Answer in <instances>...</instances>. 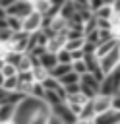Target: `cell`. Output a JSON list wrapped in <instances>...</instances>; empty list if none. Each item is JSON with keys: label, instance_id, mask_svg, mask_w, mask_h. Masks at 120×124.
Segmentation results:
<instances>
[{"label": "cell", "instance_id": "cell-48", "mask_svg": "<svg viewBox=\"0 0 120 124\" xmlns=\"http://www.w3.org/2000/svg\"><path fill=\"white\" fill-rule=\"evenodd\" d=\"M2 83H4V76H2V72H0V87H2Z\"/></svg>", "mask_w": 120, "mask_h": 124}, {"label": "cell", "instance_id": "cell-12", "mask_svg": "<svg viewBox=\"0 0 120 124\" xmlns=\"http://www.w3.org/2000/svg\"><path fill=\"white\" fill-rule=\"evenodd\" d=\"M116 46H118V39L106 41V43H103V45H99V46H97V52H95V54H97L99 58H103V56H106L108 52H112Z\"/></svg>", "mask_w": 120, "mask_h": 124}, {"label": "cell", "instance_id": "cell-40", "mask_svg": "<svg viewBox=\"0 0 120 124\" xmlns=\"http://www.w3.org/2000/svg\"><path fill=\"white\" fill-rule=\"evenodd\" d=\"M46 124H64V122H62V120H60V118H58L54 112H50V114H48V120H46Z\"/></svg>", "mask_w": 120, "mask_h": 124}, {"label": "cell", "instance_id": "cell-1", "mask_svg": "<svg viewBox=\"0 0 120 124\" xmlns=\"http://www.w3.org/2000/svg\"><path fill=\"white\" fill-rule=\"evenodd\" d=\"M99 93H103V95H118L120 93V66L114 72L105 76V79L101 81V91Z\"/></svg>", "mask_w": 120, "mask_h": 124}, {"label": "cell", "instance_id": "cell-42", "mask_svg": "<svg viewBox=\"0 0 120 124\" xmlns=\"http://www.w3.org/2000/svg\"><path fill=\"white\" fill-rule=\"evenodd\" d=\"M66 2H68V0H50V6H52V8H58V10H60V8H62V6L66 4Z\"/></svg>", "mask_w": 120, "mask_h": 124}, {"label": "cell", "instance_id": "cell-15", "mask_svg": "<svg viewBox=\"0 0 120 124\" xmlns=\"http://www.w3.org/2000/svg\"><path fill=\"white\" fill-rule=\"evenodd\" d=\"M79 81H81V76H79L77 72H74V70L60 78V83H62L64 87H66V85H72V83H79Z\"/></svg>", "mask_w": 120, "mask_h": 124}, {"label": "cell", "instance_id": "cell-24", "mask_svg": "<svg viewBox=\"0 0 120 124\" xmlns=\"http://www.w3.org/2000/svg\"><path fill=\"white\" fill-rule=\"evenodd\" d=\"M25 54L27 52H17V50H10L8 52V56H6V62H10V64H14V66H17L23 58H25Z\"/></svg>", "mask_w": 120, "mask_h": 124}, {"label": "cell", "instance_id": "cell-49", "mask_svg": "<svg viewBox=\"0 0 120 124\" xmlns=\"http://www.w3.org/2000/svg\"><path fill=\"white\" fill-rule=\"evenodd\" d=\"M118 50H120V41H118Z\"/></svg>", "mask_w": 120, "mask_h": 124}, {"label": "cell", "instance_id": "cell-4", "mask_svg": "<svg viewBox=\"0 0 120 124\" xmlns=\"http://www.w3.org/2000/svg\"><path fill=\"white\" fill-rule=\"evenodd\" d=\"M99 60H101V68H103V72H105V74L114 72V70L120 66V50H118V46H116L112 52H108L106 56L99 58Z\"/></svg>", "mask_w": 120, "mask_h": 124}, {"label": "cell", "instance_id": "cell-41", "mask_svg": "<svg viewBox=\"0 0 120 124\" xmlns=\"http://www.w3.org/2000/svg\"><path fill=\"white\" fill-rule=\"evenodd\" d=\"M112 108L120 112V93L118 95H112Z\"/></svg>", "mask_w": 120, "mask_h": 124}, {"label": "cell", "instance_id": "cell-29", "mask_svg": "<svg viewBox=\"0 0 120 124\" xmlns=\"http://www.w3.org/2000/svg\"><path fill=\"white\" fill-rule=\"evenodd\" d=\"M31 70H33V60L29 54H25V58L17 64V72H31Z\"/></svg>", "mask_w": 120, "mask_h": 124}, {"label": "cell", "instance_id": "cell-46", "mask_svg": "<svg viewBox=\"0 0 120 124\" xmlns=\"http://www.w3.org/2000/svg\"><path fill=\"white\" fill-rule=\"evenodd\" d=\"M0 17H8V10L0 6Z\"/></svg>", "mask_w": 120, "mask_h": 124}, {"label": "cell", "instance_id": "cell-45", "mask_svg": "<svg viewBox=\"0 0 120 124\" xmlns=\"http://www.w3.org/2000/svg\"><path fill=\"white\" fill-rule=\"evenodd\" d=\"M0 29H10L8 27V17H0Z\"/></svg>", "mask_w": 120, "mask_h": 124}, {"label": "cell", "instance_id": "cell-19", "mask_svg": "<svg viewBox=\"0 0 120 124\" xmlns=\"http://www.w3.org/2000/svg\"><path fill=\"white\" fill-rule=\"evenodd\" d=\"M2 87H4L8 93H12V91H17V87H19V78H17V76H14V78H4V83H2Z\"/></svg>", "mask_w": 120, "mask_h": 124}, {"label": "cell", "instance_id": "cell-16", "mask_svg": "<svg viewBox=\"0 0 120 124\" xmlns=\"http://www.w3.org/2000/svg\"><path fill=\"white\" fill-rule=\"evenodd\" d=\"M45 95H46L45 85H43V83H39V81H35V83L31 85V93H29V97H35V99L45 101Z\"/></svg>", "mask_w": 120, "mask_h": 124}, {"label": "cell", "instance_id": "cell-43", "mask_svg": "<svg viewBox=\"0 0 120 124\" xmlns=\"http://www.w3.org/2000/svg\"><path fill=\"white\" fill-rule=\"evenodd\" d=\"M6 99H8V91H6L4 87H0V105L6 103Z\"/></svg>", "mask_w": 120, "mask_h": 124}, {"label": "cell", "instance_id": "cell-21", "mask_svg": "<svg viewBox=\"0 0 120 124\" xmlns=\"http://www.w3.org/2000/svg\"><path fill=\"white\" fill-rule=\"evenodd\" d=\"M112 14H114V10H112V6H108V4H105L103 8H99V10L95 12V17H97V19H110V17H112Z\"/></svg>", "mask_w": 120, "mask_h": 124}, {"label": "cell", "instance_id": "cell-13", "mask_svg": "<svg viewBox=\"0 0 120 124\" xmlns=\"http://www.w3.org/2000/svg\"><path fill=\"white\" fill-rule=\"evenodd\" d=\"M95 116H97V112H95V108H93V101L89 99V101L83 105V108H81L79 120H95Z\"/></svg>", "mask_w": 120, "mask_h": 124}, {"label": "cell", "instance_id": "cell-23", "mask_svg": "<svg viewBox=\"0 0 120 124\" xmlns=\"http://www.w3.org/2000/svg\"><path fill=\"white\" fill-rule=\"evenodd\" d=\"M8 27H10L14 33H17V31H21V27H23V19L17 17V16H8Z\"/></svg>", "mask_w": 120, "mask_h": 124}, {"label": "cell", "instance_id": "cell-3", "mask_svg": "<svg viewBox=\"0 0 120 124\" xmlns=\"http://www.w3.org/2000/svg\"><path fill=\"white\" fill-rule=\"evenodd\" d=\"M50 112H54L64 124H75V122L79 120V116L74 114L66 103H60V105H56V107H50Z\"/></svg>", "mask_w": 120, "mask_h": 124}, {"label": "cell", "instance_id": "cell-25", "mask_svg": "<svg viewBox=\"0 0 120 124\" xmlns=\"http://www.w3.org/2000/svg\"><path fill=\"white\" fill-rule=\"evenodd\" d=\"M83 45H85V37H81V39H68V41H66V46H64V48H68V50L72 52V50L83 48Z\"/></svg>", "mask_w": 120, "mask_h": 124}, {"label": "cell", "instance_id": "cell-35", "mask_svg": "<svg viewBox=\"0 0 120 124\" xmlns=\"http://www.w3.org/2000/svg\"><path fill=\"white\" fill-rule=\"evenodd\" d=\"M105 6V0H89V10L95 14L99 8H103Z\"/></svg>", "mask_w": 120, "mask_h": 124}, {"label": "cell", "instance_id": "cell-38", "mask_svg": "<svg viewBox=\"0 0 120 124\" xmlns=\"http://www.w3.org/2000/svg\"><path fill=\"white\" fill-rule=\"evenodd\" d=\"M8 52H10V46H8V43H2V41H0V58H4V60H6Z\"/></svg>", "mask_w": 120, "mask_h": 124}, {"label": "cell", "instance_id": "cell-7", "mask_svg": "<svg viewBox=\"0 0 120 124\" xmlns=\"http://www.w3.org/2000/svg\"><path fill=\"white\" fill-rule=\"evenodd\" d=\"M17 110H19L17 105H14V103H2L0 105V122L17 120Z\"/></svg>", "mask_w": 120, "mask_h": 124}, {"label": "cell", "instance_id": "cell-9", "mask_svg": "<svg viewBox=\"0 0 120 124\" xmlns=\"http://www.w3.org/2000/svg\"><path fill=\"white\" fill-rule=\"evenodd\" d=\"M93 124H120V112L110 108V110H106L103 114H97Z\"/></svg>", "mask_w": 120, "mask_h": 124}, {"label": "cell", "instance_id": "cell-30", "mask_svg": "<svg viewBox=\"0 0 120 124\" xmlns=\"http://www.w3.org/2000/svg\"><path fill=\"white\" fill-rule=\"evenodd\" d=\"M56 56H58V62H62V64H72V62H74L72 52H70L68 48H62L60 52H56Z\"/></svg>", "mask_w": 120, "mask_h": 124}, {"label": "cell", "instance_id": "cell-22", "mask_svg": "<svg viewBox=\"0 0 120 124\" xmlns=\"http://www.w3.org/2000/svg\"><path fill=\"white\" fill-rule=\"evenodd\" d=\"M43 85H45V89H46V91H58V89L62 87L60 79H58V78H52V76H48V78L43 81Z\"/></svg>", "mask_w": 120, "mask_h": 124}, {"label": "cell", "instance_id": "cell-6", "mask_svg": "<svg viewBox=\"0 0 120 124\" xmlns=\"http://www.w3.org/2000/svg\"><path fill=\"white\" fill-rule=\"evenodd\" d=\"M91 101H93V108H95V112H97V114H103V112H106V110H110V108H112V95L97 93Z\"/></svg>", "mask_w": 120, "mask_h": 124}, {"label": "cell", "instance_id": "cell-17", "mask_svg": "<svg viewBox=\"0 0 120 124\" xmlns=\"http://www.w3.org/2000/svg\"><path fill=\"white\" fill-rule=\"evenodd\" d=\"M72 70H74V68H72V64H62V62H58V66L50 72V76L60 79L62 76H66V74H68V72H72Z\"/></svg>", "mask_w": 120, "mask_h": 124}, {"label": "cell", "instance_id": "cell-37", "mask_svg": "<svg viewBox=\"0 0 120 124\" xmlns=\"http://www.w3.org/2000/svg\"><path fill=\"white\" fill-rule=\"evenodd\" d=\"M66 105L70 107V110H72L74 114H77V116L81 114V108H83V105H77V103H66Z\"/></svg>", "mask_w": 120, "mask_h": 124}, {"label": "cell", "instance_id": "cell-18", "mask_svg": "<svg viewBox=\"0 0 120 124\" xmlns=\"http://www.w3.org/2000/svg\"><path fill=\"white\" fill-rule=\"evenodd\" d=\"M45 103H46L48 107H56V105L64 103V99L58 95V91H46V95H45Z\"/></svg>", "mask_w": 120, "mask_h": 124}, {"label": "cell", "instance_id": "cell-34", "mask_svg": "<svg viewBox=\"0 0 120 124\" xmlns=\"http://www.w3.org/2000/svg\"><path fill=\"white\" fill-rule=\"evenodd\" d=\"M12 35H14L12 29H0V41H2V43H10Z\"/></svg>", "mask_w": 120, "mask_h": 124}, {"label": "cell", "instance_id": "cell-10", "mask_svg": "<svg viewBox=\"0 0 120 124\" xmlns=\"http://www.w3.org/2000/svg\"><path fill=\"white\" fill-rule=\"evenodd\" d=\"M41 66L43 68H46L48 72H52L56 66H58V56H56V52H45L43 56H41Z\"/></svg>", "mask_w": 120, "mask_h": 124}, {"label": "cell", "instance_id": "cell-36", "mask_svg": "<svg viewBox=\"0 0 120 124\" xmlns=\"http://www.w3.org/2000/svg\"><path fill=\"white\" fill-rule=\"evenodd\" d=\"M72 58H74V62H75V60H83V58H85V50H83V48L72 50Z\"/></svg>", "mask_w": 120, "mask_h": 124}, {"label": "cell", "instance_id": "cell-8", "mask_svg": "<svg viewBox=\"0 0 120 124\" xmlns=\"http://www.w3.org/2000/svg\"><path fill=\"white\" fill-rule=\"evenodd\" d=\"M66 41H68V35H66V33H56L54 37L48 39L46 50H48V52H60V50L66 46Z\"/></svg>", "mask_w": 120, "mask_h": 124}, {"label": "cell", "instance_id": "cell-11", "mask_svg": "<svg viewBox=\"0 0 120 124\" xmlns=\"http://www.w3.org/2000/svg\"><path fill=\"white\" fill-rule=\"evenodd\" d=\"M81 83L83 85H87V87H91L93 91H101V81H99V78L95 76V74H91V72H87V74H83L81 76Z\"/></svg>", "mask_w": 120, "mask_h": 124}, {"label": "cell", "instance_id": "cell-47", "mask_svg": "<svg viewBox=\"0 0 120 124\" xmlns=\"http://www.w3.org/2000/svg\"><path fill=\"white\" fill-rule=\"evenodd\" d=\"M75 124H93V120H77Z\"/></svg>", "mask_w": 120, "mask_h": 124}, {"label": "cell", "instance_id": "cell-31", "mask_svg": "<svg viewBox=\"0 0 120 124\" xmlns=\"http://www.w3.org/2000/svg\"><path fill=\"white\" fill-rule=\"evenodd\" d=\"M72 68H74V72H77L79 76H83V74H87V72H89V68H87V62H85V60H75V62H72Z\"/></svg>", "mask_w": 120, "mask_h": 124}, {"label": "cell", "instance_id": "cell-32", "mask_svg": "<svg viewBox=\"0 0 120 124\" xmlns=\"http://www.w3.org/2000/svg\"><path fill=\"white\" fill-rule=\"evenodd\" d=\"M99 37H101V31H99V29H93V31L85 33V41H87V43H93V45H97V46H99Z\"/></svg>", "mask_w": 120, "mask_h": 124}, {"label": "cell", "instance_id": "cell-14", "mask_svg": "<svg viewBox=\"0 0 120 124\" xmlns=\"http://www.w3.org/2000/svg\"><path fill=\"white\" fill-rule=\"evenodd\" d=\"M75 14H77V8H75V4H74L72 0H68V2H66V4L60 8V16H62V17H66L68 21H70V19H72Z\"/></svg>", "mask_w": 120, "mask_h": 124}, {"label": "cell", "instance_id": "cell-26", "mask_svg": "<svg viewBox=\"0 0 120 124\" xmlns=\"http://www.w3.org/2000/svg\"><path fill=\"white\" fill-rule=\"evenodd\" d=\"M0 72H2L4 78H14V76L19 74V72H17V66H14V64H10V62H4V66L0 68Z\"/></svg>", "mask_w": 120, "mask_h": 124}, {"label": "cell", "instance_id": "cell-2", "mask_svg": "<svg viewBox=\"0 0 120 124\" xmlns=\"http://www.w3.org/2000/svg\"><path fill=\"white\" fill-rule=\"evenodd\" d=\"M43 29V14H39V12H31L29 16H25L23 17V27H21V31H25V33H37V31H41Z\"/></svg>", "mask_w": 120, "mask_h": 124}, {"label": "cell", "instance_id": "cell-28", "mask_svg": "<svg viewBox=\"0 0 120 124\" xmlns=\"http://www.w3.org/2000/svg\"><path fill=\"white\" fill-rule=\"evenodd\" d=\"M33 10L45 16V14L50 10V0H35V2H33Z\"/></svg>", "mask_w": 120, "mask_h": 124}, {"label": "cell", "instance_id": "cell-20", "mask_svg": "<svg viewBox=\"0 0 120 124\" xmlns=\"http://www.w3.org/2000/svg\"><path fill=\"white\" fill-rule=\"evenodd\" d=\"M48 114H50V110H41V112H35V114L29 118V122H27V124H46Z\"/></svg>", "mask_w": 120, "mask_h": 124}, {"label": "cell", "instance_id": "cell-27", "mask_svg": "<svg viewBox=\"0 0 120 124\" xmlns=\"http://www.w3.org/2000/svg\"><path fill=\"white\" fill-rule=\"evenodd\" d=\"M33 76H35V81L43 83V81L50 76V72H48L46 68H43V66H37V68H33Z\"/></svg>", "mask_w": 120, "mask_h": 124}, {"label": "cell", "instance_id": "cell-39", "mask_svg": "<svg viewBox=\"0 0 120 124\" xmlns=\"http://www.w3.org/2000/svg\"><path fill=\"white\" fill-rule=\"evenodd\" d=\"M99 29H110V19H97Z\"/></svg>", "mask_w": 120, "mask_h": 124}, {"label": "cell", "instance_id": "cell-44", "mask_svg": "<svg viewBox=\"0 0 120 124\" xmlns=\"http://www.w3.org/2000/svg\"><path fill=\"white\" fill-rule=\"evenodd\" d=\"M14 2H17V0H0V6H2V8H6V10H8V8H10V6H12V4H14Z\"/></svg>", "mask_w": 120, "mask_h": 124}, {"label": "cell", "instance_id": "cell-33", "mask_svg": "<svg viewBox=\"0 0 120 124\" xmlns=\"http://www.w3.org/2000/svg\"><path fill=\"white\" fill-rule=\"evenodd\" d=\"M17 78H19V83H35L33 70H31V72H19V74H17Z\"/></svg>", "mask_w": 120, "mask_h": 124}, {"label": "cell", "instance_id": "cell-5", "mask_svg": "<svg viewBox=\"0 0 120 124\" xmlns=\"http://www.w3.org/2000/svg\"><path fill=\"white\" fill-rule=\"evenodd\" d=\"M33 12V4L31 2H27V0H17V2H14L10 8H8V16H17V17H25V16H29Z\"/></svg>", "mask_w": 120, "mask_h": 124}]
</instances>
